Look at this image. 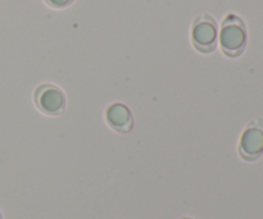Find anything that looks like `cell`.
Segmentation results:
<instances>
[{
	"instance_id": "8992f818",
	"label": "cell",
	"mask_w": 263,
	"mask_h": 219,
	"mask_svg": "<svg viewBox=\"0 0 263 219\" xmlns=\"http://www.w3.org/2000/svg\"><path fill=\"white\" fill-rule=\"evenodd\" d=\"M74 0H45L46 4L51 8H55V9H62V8H66L68 5H71Z\"/></svg>"
},
{
	"instance_id": "277c9868",
	"label": "cell",
	"mask_w": 263,
	"mask_h": 219,
	"mask_svg": "<svg viewBox=\"0 0 263 219\" xmlns=\"http://www.w3.org/2000/svg\"><path fill=\"white\" fill-rule=\"evenodd\" d=\"M239 155L247 162L257 161L263 153V120L251 121L241 135L238 146Z\"/></svg>"
},
{
	"instance_id": "3957f363",
	"label": "cell",
	"mask_w": 263,
	"mask_h": 219,
	"mask_svg": "<svg viewBox=\"0 0 263 219\" xmlns=\"http://www.w3.org/2000/svg\"><path fill=\"white\" fill-rule=\"evenodd\" d=\"M192 41L194 48L203 54H210L217 46V23L211 15L200 14L192 27Z\"/></svg>"
},
{
	"instance_id": "52a82bcc",
	"label": "cell",
	"mask_w": 263,
	"mask_h": 219,
	"mask_svg": "<svg viewBox=\"0 0 263 219\" xmlns=\"http://www.w3.org/2000/svg\"><path fill=\"white\" fill-rule=\"evenodd\" d=\"M179 219H193V218H190V217H181V218H179Z\"/></svg>"
},
{
	"instance_id": "6da1fadb",
	"label": "cell",
	"mask_w": 263,
	"mask_h": 219,
	"mask_svg": "<svg viewBox=\"0 0 263 219\" xmlns=\"http://www.w3.org/2000/svg\"><path fill=\"white\" fill-rule=\"evenodd\" d=\"M220 44L223 53L230 58H236L243 53L247 45V30L241 18L235 14H229L223 19Z\"/></svg>"
},
{
	"instance_id": "5b68a950",
	"label": "cell",
	"mask_w": 263,
	"mask_h": 219,
	"mask_svg": "<svg viewBox=\"0 0 263 219\" xmlns=\"http://www.w3.org/2000/svg\"><path fill=\"white\" fill-rule=\"evenodd\" d=\"M104 117L108 126L118 133H128L134 128L133 113L122 103H112L108 105Z\"/></svg>"
},
{
	"instance_id": "7a4b0ae2",
	"label": "cell",
	"mask_w": 263,
	"mask_h": 219,
	"mask_svg": "<svg viewBox=\"0 0 263 219\" xmlns=\"http://www.w3.org/2000/svg\"><path fill=\"white\" fill-rule=\"evenodd\" d=\"M35 107L50 117H58L66 112L67 97L61 87L53 84H41L33 91Z\"/></svg>"
},
{
	"instance_id": "ba28073f",
	"label": "cell",
	"mask_w": 263,
	"mask_h": 219,
	"mask_svg": "<svg viewBox=\"0 0 263 219\" xmlns=\"http://www.w3.org/2000/svg\"><path fill=\"white\" fill-rule=\"evenodd\" d=\"M0 219H3V215H2V213H0Z\"/></svg>"
}]
</instances>
